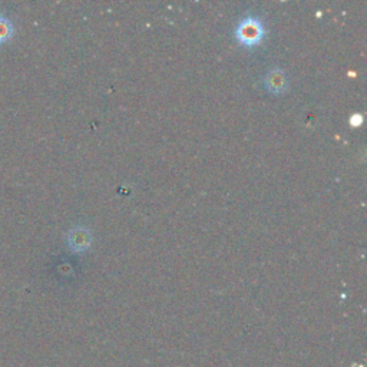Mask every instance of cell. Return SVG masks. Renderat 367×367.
<instances>
[{
    "mask_svg": "<svg viewBox=\"0 0 367 367\" xmlns=\"http://www.w3.org/2000/svg\"><path fill=\"white\" fill-rule=\"evenodd\" d=\"M265 38V28L263 22L256 16L242 19L235 29V39L244 47H256Z\"/></svg>",
    "mask_w": 367,
    "mask_h": 367,
    "instance_id": "obj_1",
    "label": "cell"
},
{
    "mask_svg": "<svg viewBox=\"0 0 367 367\" xmlns=\"http://www.w3.org/2000/svg\"><path fill=\"white\" fill-rule=\"evenodd\" d=\"M68 247L73 251V253H84L86 251L91 244H92V233L89 228L78 226V227H73L69 233H68Z\"/></svg>",
    "mask_w": 367,
    "mask_h": 367,
    "instance_id": "obj_2",
    "label": "cell"
},
{
    "mask_svg": "<svg viewBox=\"0 0 367 367\" xmlns=\"http://www.w3.org/2000/svg\"><path fill=\"white\" fill-rule=\"evenodd\" d=\"M264 88L270 93H284L288 89V79L286 72L280 68H273L264 77Z\"/></svg>",
    "mask_w": 367,
    "mask_h": 367,
    "instance_id": "obj_3",
    "label": "cell"
},
{
    "mask_svg": "<svg viewBox=\"0 0 367 367\" xmlns=\"http://www.w3.org/2000/svg\"><path fill=\"white\" fill-rule=\"evenodd\" d=\"M13 33H15V26L12 20L6 15L0 13V45L9 42L13 38Z\"/></svg>",
    "mask_w": 367,
    "mask_h": 367,
    "instance_id": "obj_4",
    "label": "cell"
},
{
    "mask_svg": "<svg viewBox=\"0 0 367 367\" xmlns=\"http://www.w3.org/2000/svg\"><path fill=\"white\" fill-rule=\"evenodd\" d=\"M361 122H363L361 115H359V114L352 115V118H350V124H352V127H359V125L361 124Z\"/></svg>",
    "mask_w": 367,
    "mask_h": 367,
    "instance_id": "obj_5",
    "label": "cell"
}]
</instances>
